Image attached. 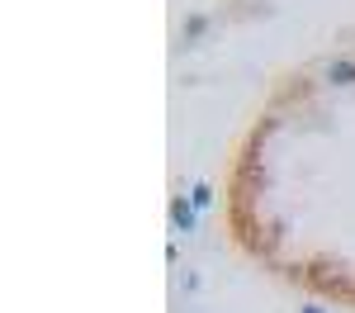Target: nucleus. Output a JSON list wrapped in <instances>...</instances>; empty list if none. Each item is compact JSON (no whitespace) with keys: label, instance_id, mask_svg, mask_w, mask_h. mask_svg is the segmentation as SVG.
Listing matches in <instances>:
<instances>
[{"label":"nucleus","instance_id":"nucleus-1","mask_svg":"<svg viewBox=\"0 0 355 313\" xmlns=\"http://www.w3.org/2000/svg\"><path fill=\"white\" fill-rule=\"evenodd\" d=\"M322 76L331 85H355V57H331L327 67H322Z\"/></svg>","mask_w":355,"mask_h":313},{"label":"nucleus","instance_id":"nucleus-2","mask_svg":"<svg viewBox=\"0 0 355 313\" xmlns=\"http://www.w3.org/2000/svg\"><path fill=\"white\" fill-rule=\"evenodd\" d=\"M171 223L180 228V232H194V204L190 199H175L171 204Z\"/></svg>","mask_w":355,"mask_h":313},{"label":"nucleus","instance_id":"nucleus-3","mask_svg":"<svg viewBox=\"0 0 355 313\" xmlns=\"http://www.w3.org/2000/svg\"><path fill=\"white\" fill-rule=\"evenodd\" d=\"M204 28H209V15H190V19H185V43H194Z\"/></svg>","mask_w":355,"mask_h":313},{"label":"nucleus","instance_id":"nucleus-4","mask_svg":"<svg viewBox=\"0 0 355 313\" xmlns=\"http://www.w3.org/2000/svg\"><path fill=\"white\" fill-rule=\"evenodd\" d=\"M190 204H194V209H209V204H214V190H209V185H194Z\"/></svg>","mask_w":355,"mask_h":313},{"label":"nucleus","instance_id":"nucleus-5","mask_svg":"<svg viewBox=\"0 0 355 313\" xmlns=\"http://www.w3.org/2000/svg\"><path fill=\"white\" fill-rule=\"evenodd\" d=\"M303 313H327V309H318V304H308V309H303Z\"/></svg>","mask_w":355,"mask_h":313}]
</instances>
